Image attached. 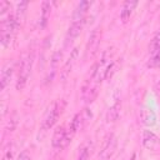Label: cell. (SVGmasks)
Returning <instances> with one entry per match:
<instances>
[{
	"label": "cell",
	"instance_id": "6da1fadb",
	"mask_svg": "<svg viewBox=\"0 0 160 160\" xmlns=\"http://www.w3.org/2000/svg\"><path fill=\"white\" fill-rule=\"evenodd\" d=\"M32 62H34V55L30 51L22 52L18 68V80H16V89L22 90L29 80V76L31 74L32 69Z\"/></svg>",
	"mask_w": 160,
	"mask_h": 160
},
{
	"label": "cell",
	"instance_id": "7a4b0ae2",
	"mask_svg": "<svg viewBox=\"0 0 160 160\" xmlns=\"http://www.w3.org/2000/svg\"><path fill=\"white\" fill-rule=\"evenodd\" d=\"M62 109H64V101L55 100V101L51 102V105L49 106L48 111L45 112V116H44L42 122H41V129L44 131L51 129L55 125V122L58 121L59 116L62 112Z\"/></svg>",
	"mask_w": 160,
	"mask_h": 160
},
{
	"label": "cell",
	"instance_id": "3957f363",
	"mask_svg": "<svg viewBox=\"0 0 160 160\" xmlns=\"http://www.w3.org/2000/svg\"><path fill=\"white\" fill-rule=\"evenodd\" d=\"M100 40H101V28H95L90 36H89V40H88V44H86V50H85V55L86 58H91L96 54L98 49H99V45H100Z\"/></svg>",
	"mask_w": 160,
	"mask_h": 160
},
{
	"label": "cell",
	"instance_id": "277c9868",
	"mask_svg": "<svg viewBox=\"0 0 160 160\" xmlns=\"http://www.w3.org/2000/svg\"><path fill=\"white\" fill-rule=\"evenodd\" d=\"M116 146H118V140H116V138L111 134V135L105 140V142H104V145H102V148H101V150H100V152H99L100 160H109V159L114 155V152H115V150H116Z\"/></svg>",
	"mask_w": 160,
	"mask_h": 160
},
{
	"label": "cell",
	"instance_id": "5b68a950",
	"mask_svg": "<svg viewBox=\"0 0 160 160\" xmlns=\"http://www.w3.org/2000/svg\"><path fill=\"white\" fill-rule=\"evenodd\" d=\"M141 142L142 146L148 150H156L160 146V138L151 130L145 129L141 134Z\"/></svg>",
	"mask_w": 160,
	"mask_h": 160
},
{
	"label": "cell",
	"instance_id": "8992f818",
	"mask_svg": "<svg viewBox=\"0 0 160 160\" xmlns=\"http://www.w3.org/2000/svg\"><path fill=\"white\" fill-rule=\"evenodd\" d=\"M70 142V140L68 139V134L64 126H59L56 128V130L54 131L52 139H51V145L55 149H64L65 146H68Z\"/></svg>",
	"mask_w": 160,
	"mask_h": 160
},
{
	"label": "cell",
	"instance_id": "52a82bcc",
	"mask_svg": "<svg viewBox=\"0 0 160 160\" xmlns=\"http://www.w3.org/2000/svg\"><path fill=\"white\" fill-rule=\"evenodd\" d=\"M78 58H79V48H74V49L71 50V52H70V55H69L66 62L64 64L62 69L60 70V79H61L62 81H65V80L68 79V76L70 75V72H71V70H72V68H74V65H75Z\"/></svg>",
	"mask_w": 160,
	"mask_h": 160
},
{
	"label": "cell",
	"instance_id": "ba28073f",
	"mask_svg": "<svg viewBox=\"0 0 160 160\" xmlns=\"http://www.w3.org/2000/svg\"><path fill=\"white\" fill-rule=\"evenodd\" d=\"M14 70H15V65H14V61L12 60H9L8 62H5L1 68V74H0V89L4 90L8 84L10 82L11 80V76L14 74Z\"/></svg>",
	"mask_w": 160,
	"mask_h": 160
},
{
	"label": "cell",
	"instance_id": "9c48e42d",
	"mask_svg": "<svg viewBox=\"0 0 160 160\" xmlns=\"http://www.w3.org/2000/svg\"><path fill=\"white\" fill-rule=\"evenodd\" d=\"M140 120L145 126H154L156 124V112L150 106H142L140 109Z\"/></svg>",
	"mask_w": 160,
	"mask_h": 160
},
{
	"label": "cell",
	"instance_id": "30bf717a",
	"mask_svg": "<svg viewBox=\"0 0 160 160\" xmlns=\"http://www.w3.org/2000/svg\"><path fill=\"white\" fill-rule=\"evenodd\" d=\"M90 6H91V1H88V0L80 1L76 5V8H75V10L72 12V21H82V20H85L86 12L90 9Z\"/></svg>",
	"mask_w": 160,
	"mask_h": 160
},
{
	"label": "cell",
	"instance_id": "8fae6325",
	"mask_svg": "<svg viewBox=\"0 0 160 160\" xmlns=\"http://www.w3.org/2000/svg\"><path fill=\"white\" fill-rule=\"evenodd\" d=\"M98 92H99L98 85H90L89 82H85L81 89V96L86 104H91L96 99Z\"/></svg>",
	"mask_w": 160,
	"mask_h": 160
},
{
	"label": "cell",
	"instance_id": "7c38bea8",
	"mask_svg": "<svg viewBox=\"0 0 160 160\" xmlns=\"http://www.w3.org/2000/svg\"><path fill=\"white\" fill-rule=\"evenodd\" d=\"M136 5H138V1H135V0H126L122 2L121 10H120V19L122 22H126L130 19L132 10L135 9Z\"/></svg>",
	"mask_w": 160,
	"mask_h": 160
},
{
	"label": "cell",
	"instance_id": "4fadbf2b",
	"mask_svg": "<svg viewBox=\"0 0 160 160\" xmlns=\"http://www.w3.org/2000/svg\"><path fill=\"white\" fill-rule=\"evenodd\" d=\"M84 24H85V20H82V21H72L71 22V25L69 26L68 32H66V40H68V42L69 41L71 42L74 39H76L80 35V32H81V30L84 28Z\"/></svg>",
	"mask_w": 160,
	"mask_h": 160
},
{
	"label": "cell",
	"instance_id": "5bb4252c",
	"mask_svg": "<svg viewBox=\"0 0 160 160\" xmlns=\"http://www.w3.org/2000/svg\"><path fill=\"white\" fill-rule=\"evenodd\" d=\"M120 110H121V101L118 100V101H115V102L109 108V110H108V112H106V121H108V122H114V121H116L118 118H119V115H120Z\"/></svg>",
	"mask_w": 160,
	"mask_h": 160
},
{
	"label": "cell",
	"instance_id": "9a60e30c",
	"mask_svg": "<svg viewBox=\"0 0 160 160\" xmlns=\"http://www.w3.org/2000/svg\"><path fill=\"white\" fill-rule=\"evenodd\" d=\"M50 12H51V2L50 1H42V4H41L40 26H45L48 24V20L50 18Z\"/></svg>",
	"mask_w": 160,
	"mask_h": 160
},
{
	"label": "cell",
	"instance_id": "2e32d148",
	"mask_svg": "<svg viewBox=\"0 0 160 160\" xmlns=\"http://www.w3.org/2000/svg\"><path fill=\"white\" fill-rule=\"evenodd\" d=\"M159 50H160V31H156L154 34V36L151 38V40H150L149 52L150 54H154V52H156Z\"/></svg>",
	"mask_w": 160,
	"mask_h": 160
},
{
	"label": "cell",
	"instance_id": "e0dca14e",
	"mask_svg": "<svg viewBox=\"0 0 160 160\" xmlns=\"http://www.w3.org/2000/svg\"><path fill=\"white\" fill-rule=\"evenodd\" d=\"M148 68L150 69H156V68H160V50L154 52V54H150V58L148 60Z\"/></svg>",
	"mask_w": 160,
	"mask_h": 160
},
{
	"label": "cell",
	"instance_id": "ac0fdd59",
	"mask_svg": "<svg viewBox=\"0 0 160 160\" xmlns=\"http://www.w3.org/2000/svg\"><path fill=\"white\" fill-rule=\"evenodd\" d=\"M119 65H120L119 59H118V60H112V61H110V62H109V65H108L106 72H105V79H110V78H112V75L118 71Z\"/></svg>",
	"mask_w": 160,
	"mask_h": 160
},
{
	"label": "cell",
	"instance_id": "d6986e66",
	"mask_svg": "<svg viewBox=\"0 0 160 160\" xmlns=\"http://www.w3.org/2000/svg\"><path fill=\"white\" fill-rule=\"evenodd\" d=\"M90 154H91V145L89 142L84 144L80 148V151H79V155H78V160H89Z\"/></svg>",
	"mask_w": 160,
	"mask_h": 160
},
{
	"label": "cell",
	"instance_id": "ffe728a7",
	"mask_svg": "<svg viewBox=\"0 0 160 160\" xmlns=\"http://www.w3.org/2000/svg\"><path fill=\"white\" fill-rule=\"evenodd\" d=\"M12 158H14V145L11 142H8L2 149L1 160H12Z\"/></svg>",
	"mask_w": 160,
	"mask_h": 160
},
{
	"label": "cell",
	"instance_id": "44dd1931",
	"mask_svg": "<svg viewBox=\"0 0 160 160\" xmlns=\"http://www.w3.org/2000/svg\"><path fill=\"white\" fill-rule=\"evenodd\" d=\"M28 5H29V2H28V1H20V2L18 4L15 16H16V19H18V21H19V22H20V20L22 19V15L25 14V10H26Z\"/></svg>",
	"mask_w": 160,
	"mask_h": 160
},
{
	"label": "cell",
	"instance_id": "7402d4cb",
	"mask_svg": "<svg viewBox=\"0 0 160 160\" xmlns=\"http://www.w3.org/2000/svg\"><path fill=\"white\" fill-rule=\"evenodd\" d=\"M80 115H81V129H82V128H85V125L89 122V120L91 119L92 114H91L90 109L85 108V109H84V110L80 112Z\"/></svg>",
	"mask_w": 160,
	"mask_h": 160
},
{
	"label": "cell",
	"instance_id": "603a6c76",
	"mask_svg": "<svg viewBox=\"0 0 160 160\" xmlns=\"http://www.w3.org/2000/svg\"><path fill=\"white\" fill-rule=\"evenodd\" d=\"M18 120H19V118H18V114L14 111L11 115H10V120L8 121V131H14L15 130V128L18 126Z\"/></svg>",
	"mask_w": 160,
	"mask_h": 160
},
{
	"label": "cell",
	"instance_id": "cb8c5ba5",
	"mask_svg": "<svg viewBox=\"0 0 160 160\" xmlns=\"http://www.w3.org/2000/svg\"><path fill=\"white\" fill-rule=\"evenodd\" d=\"M10 2L9 1H5V0H2V1H0V16L4 19L5 18V15L8 16L9 14H11L9 10H10Z\"/></svg>",
	"mask_w": 160,
	"mask_h": 160
},
{
	"label": "cell",
	"instance_id": "d4e9b609",
	"mask_svg": "<svg viewBox=\"0 0 160 160\" xmlns=\"http://www.w3.org/2000/svg\"><path fill=\"white\" fill-rule=\"evenodd\" d=\"M18 160H30V155H29L28 150L21 151V152L19 154V156H18Z\"/></svg>",
	"mask_w": 160,
	"mask_h": 160
},
{
	"label": "cell",
	"instance_id": "484cf974",
	"mask_svg": "<svg viewBox=\"0 0 160 160\" xmlns=\"http://www.w3.org/2000/svg\"><path fill=\"white\" fill-rule=\"evenodd\" d=\"M135 159H136V155H135V154H132V156H131L129 160H135Z\"/></svg>",
	"mask_w": 160,
	"mask_h": 160
},
{
	"label": "cell",
	"instance_id": "4316f807",
	"mask_svg": "<svg viewBox=\"0 0 160 160\" xmlns=\"http://www.w3.org/2000/svg\"><path fill=\"white\" fill-rule=\"evenodd\" d=\"M158 90H159V91H160V82H159V84H158Z\"/></svg>",
	"mask_w": 160,
	"mask_h": 160
}]
</instances>
